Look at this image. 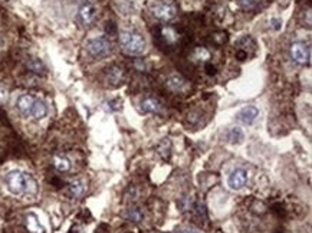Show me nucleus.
Here are the masks:
<instances>
[{
  "label": "nucleus",
  "instance_id": "4be33fe9",
  "mask_svg": "<svg viewBox=\"0 0 312 233\" xmlns=\"http://www.w3.org/2000/svg\"><path fill=\"white\" fill-rule=\"evenodd\" d=\"M257 3H259V0H239V5L246 10L253 9Z\"/></svg>",
  "mask_w": 312,
  "mask_h": 233
},
{
  "label": "nucleus",
  "instance_id": "39448f33",
  "mask_svg": "<svg viewBox=\"0 0 312 233\" xmlns=\"http://www.w3.org/2000/svg\"><path fill=\"white\" fill-rule=\"evenodd\" d=\"M96 15H98V10H96V6L95 3H92L91 0H84L79 8H78V12H76V20L81 26L84 28H88L91 26L96 19Z\"/></svg>",
  "mask_w": 312,
  "mask_h": 233
},
{
  "label": "nucleus",
  "instance_id": "cd10ccee",
  "mask_svg": "<svg viewBox=\"0 0 312 233\" xmlns=\"http://www.w3.org/2000/svg\"><path fill=\"white\" fill-rule=\"evenodd\" d=\"M3 48H5V39L0 35V49H3Z\"/></svg>",
  "mask_w": 312,
  "mask_h": 233
},
{
  "label": "nucleus",
  "instance_id": "f257e3e1",
  "mask_svg": "<svg viewBox=\"0 0 312 233\" xmlns=\"http://www.w3.org/2000/svg\"><path fill=\"white\" fill-rule=\"evenodd\" d=\"M5 184L13 196L35 197L38 195V181L29 173L20 170H12L5 177Z\"/></svg>",
  "mask_w": 312,
  "mask_h": 233
},
{
  "label": "nucleus",
  "instance_id": "f03ea898",
  "mask_svg": "<svg viewBox=\"0 0 312 233\" xmlns=\"http://www.w3.org/2000/svg\"><path fill=\"white\" fill-rule=\"evenodd\" d=\"M120 43H121L124 51L130 55H141L147 46L145 39L140 33L131 32V30L120 32Z\"/></svg>",
  "mask_w": 312,
  "mask_h": 233
},
{
  "label": "nucleus",
  "instance_id": "1a4fd4ad",
  "mask_svg": "<svg viewBox=\"0 0 312 233\" xmlns=\"http://www.w3.org/2000/svg\"><path fill=\"white\" fill-rule=\"evenodd\" d=\"M257 117H259V110L256 108L255 105H247L236 114L237 121L245 124V125H252Z\"/></svg>",
  "mask_w": 312,
  "mask_h": 233
},
{
  "label": "nucleus",
  "instance_id": "20e7f679",
  "mask_svg": "<svg viewBox=\"0 0 312 233\" xmlns=\"http://www.w3.org/2000/svg\"><path fill=\"white\" fill-rule=\"evenodd\" d=\"M150 12H151L154 18L159 19L161 22H169L171 19L176 18V15H177V9H176L174 3L167 2V0L154 2L150 6Z\"/></svg>",
  "mask_w": 312,
  "mask_h": 233
},
{
  "label": "nucleus",
  "instance_id": "5701e85b",
  "mask_svg": "<svg viewBox=\"0 0 312 233\" xmlns=\"http://www.w3.org/2000/svg\"><path fill=\"white\" fill-rule=\"evenodd\" d=\"M190 206H191V200H190L189 197H183L179 202L180 210H183V212H184V210H189Z\"/></svg>",
  "mask_w": 312,
  "mask_h": 233
},
{
  "label": "nucleus",
  "instance_id": "ddd939ff",
  "mask_svg": "<svg viewBox=\"0 0 312 233\" xmlns=\"http://www.w3.org/2000/svg\"><path fill=\"white\" fill-rule=\"evenodd\" d=\"M47 115V105L42 100H38L33 104V108H32V112H30V118L33 121H40L43 120Z\"/></svg>",
  "mask_w": 312,
  "mask_h": 233
},
{
  "label": "nucleus",
  "instance_id": "393cba45",
  "mask_svg": "<svg viewBox=\"0 0 312 233\" xmlns=\"http://www.w3.org/2000/svg\"><path fill=\"white\" fill-rule=\"evenodd\" d=\"M271 25H272V28H274L275 30H278V29L281 28V25H282V20H281V19L274 18L271 20Z\"/></svg>",
  "mask_w": 312,
  "mask_h": 233
},
{
  "label": "nucleus",
  "instance_id": "6e6552de",
  "mask_svg": "<svg viewBox=\"0 0 312 233\" xmlns=\"http://www.w3.org/2000/svg\"><path fill=\"white\" fill-rule=\"evenodd\" d=\"M35 101H36V98L33 95L23 94V95H20L19 98L16 100V110H18V112L22 117L30 118V112H32Z\"/></svg>",
  "mask_w": 312,
  "mask_h": 233
},
{
  "label": "nucleus",
  "instance_id": "4468645a",
  "mask_svg": "<svg viewBox=\"0 0 312 233\" xmlns=\"http://www.w3.org/2000/svg\"><path fill=\"white\" fill-rule=\"evenodd\" d=\"M52 164H54L55 170L59 171V173H68V171L72 168L71 160L68 159L67 156H64V154H57V156H54Z\"/></svg>",
  "mask_w": 312,
  "mask_h": 233
},
{
  "label": "nucleus",
  "instance_id": "f8f14e48",
  "mask_svg": "<svg viewBox=\"0 0 312 233\" xmlns=\"http://www.w3.org/2000/svg\"><path fill=\"white\" fill-rule=\"evenodd\" d=\"M25 226L29 233H45V227L39 222L38 216L35 213H28L25 216Z\"/></svg>",
  "mask_w": 312,
  "mask_h": 233
},
{
  "label": "nucleus",
  "instance_id": "a878e982",
  "mask_svg": "<svg viewBox=\"0 0 312 233\" xmlns=\"http://www.w3.org/2000/svg\"><path fill=\"white\" fill-rule=\"evenodd\" d=\"M206 69H207V74H210V75L216 74V69H215V66H212L210 64H207V65H206Z\"/></svg>",
  "mask_w": 312,
  "mask_h": 233
},
{
  "label": "nucleus",
  "instance_id": "6ab92c4d",
  "mask_svg": "<svg viewBox=\"0 0 312 233\" xmlns=\"http://www.w3.org/2000/svg\"><path fill=\"white\" fill-rule=\"evenodd\" d=\"M123 79H124V72L121 68L114 66V68L110 69L108 76H107V81H108V82H111V85L123 84Z\"/></svg>",
  "mask_w": 312,
  "mask_h": 233
},
{
  "label": "nucleus",
  "instance_id": "aec40b11",
  "mask_svg": "<svg viewBox=\"0 0 312 233\" xmlns=\"http://www.w3.org/2000/svg\"><path fill=\"white\" fill-rule=\"evenodd\" d=\"M193 58H194V61H197V62H209V59H210V52H209L206 48L203 46H197L196 49H194V52H193Z\"/></svg>",
  "mask_w": 312,
  "mask_h": 233
},
{
  "label": "nucleus",
  "instance_id": "f3484780",
  "mask_svg": "<svg viewBox=\"0 0 312 233\" xmlns=\"http://www.w3.org/2000/svg\"><path fill=\"white\" fill-rule=\"evenodd\" d=\"M167 88L170 89V91H174V92H179V91H181L184 86H186V81L180 76V75H173V76H170L169 79H167Z\"/></svg>",
  "mask_w": 312,
  "mask_h": 233
},
{
  "label": "nucleus",
  "instance_id": "0eeeda50",
  "mask_svg": "<svg viewBox=\"0 0 312 233\" xmlns=\"http://www.w3.org/2000/svg\"><path fill=\"white\" fill-rule=\"evenodd\" d=\"M247 181V171L245 168L236 167L227 177V186L232 190H240L243 189Z\"/></svg>",
  "mask_w": 312,
  "mask_h": 233
},
{
  "label": "nucleus",
  "instance_id": "dca6fc26",
  "mask_svg": "<svg viewBox=\"0 0 312 233\" xmlns=\"http://www.w3.org/2000/svg\"><path fill=\"white\" fill-rule=\"evenodd\" d=\"M26 66L29 68V71H32L35 74H46V66L38 58H28Z\"/></svg>",
  "mask_w": 312,
  "mask_h": 233
},
{
  "label": "nucleus",
  "instance_id": "412c9836",
  "mask_svg": "<svg viewBox=\"0 0 312 233\" xmlns=\"http://www.w3.org/2000/svg\"><path fill=\"white\" fill-rule=\"evenodd\" d=\"M127 219L130 222H134V223H140L142 219H144V213L140 207H131L128 212H127Z\"/></svg>",
  "mask_w": 312,
  "mask_h": 233
},
{
  "label": "nucleus",
  "instance_id": "9d476101",
  "mask_svg": "<svg viewBox=\"0 0 312 233\" xmlns=\"http://www.w3.org/2000/svg\"><path fill=\"white\" fill-rule=\"evenodd\" d=\"M163 110V105L161 103L154 98V97H147L145 100H142L141 103V111L145 114H160Z\"/></svg>",
  "mask_w": 312,
  "mask_h": 233
},
{
  "label": "nucleus",
  "instance_id": "9b49d317",
  "mask_svg": "<svg viewBox=\"0 0 312 233\" xmlns=\"http://www.w3.org/2000/svg\"><path fill=\"white\" fill-rule=\"evenodd\" d=\"M85 181L81 180V178H76V180L71 181V183L68 184V193H69V196H72L74 199H81V197L85 195Z\"/></svg>",
  "mask_w": 312,
  "mask_h": 233
},
{
  "label": "nucleus",
  "instance_id": "7ed1b4c3",
  "mask_svg": "<svg viewBox=\"0 0 312 233\" xmlns=\"http://www.w3.org/2000/svg\"><path fill=\"white\" fill-rule=\"evenodd\" d=\"M85 49L88 55L94 59H104L113 54V42L107 36H98L89 39L85 43Z\"/></svg>",
  "mask_w": 312,
  "mask_h": 233
},
{
  "label": "nucleus",
  "instance_id": "423d86ee",
  "mask_svg": "<svg viewBox=\"0 0 312 233\" xmlns=\"http://www.w3.org/2000/svg\"><path fill=\"white\" fill-rule=\"evenodd\" d=\"M291 58L295 64L298 65H306L309 64V59H311V51L309 46L303 42H293L291 45Z\"/></svg>",
  "mask_w": 312,
  "mask_h": 233
},
{
  "label": "nucleus",
  "instance_id": "b1692460",
  "mask_svg": "<svg viewBox=\"0 0 312 233\" xmlns=\"http://www.w3.org/2000/svg\"><path fill=\"white\" fill-rule=\"evenodd\" d=\"M6 98H8V89L3 85H0V104L5 103Z\"/></svg>",
  "mask_w": 312,
  "mask_h": 233
},
{
  "label": "nucleus",
  "instance_id": "2eb2a0df",
  "mask_svg": "<svg viewBox=\"0 0 312 233\" xmlns=\"http://www.w3.org/2000/svg\"><path fill=\"white\" fill-rule=\"evenodd\" d=\"M160 37L166 45H174L179 40V32L171 26H164L160 29Z\"/></svg>",
  "mask_w": 312,
  "mask_h": 233
},
{
  "label": "nucleus",
  "instance_id": "a211bd4d",
  "mask_svg": "<svg viewBox=\"0 0 312 233\" xmlns=\"http://www.w3.org/2000/svg\"><path fill=\"white\" fill-rule=\"evenodd\" d=\"M226 137L230 144H242L243 140H245V134H243V131L240 130L239 127L230 128V130L227 131Z\"/></svg>",
  "mask_w": 312,
  "mask_h": 233
},
{
  "label": "nucleus",
  "instance_id": "bb28decb",
  "mask_svg": "<svg viewBox=\"0 0 312 233\" xmlns=\"http://www.w3.org/2000/svg\"><path fill=\"white\" fill-rule=\"evenodd\" d=\"M176 233H200V232L197 229H183V230H180V232Z\"/></svg>",
  "mask_w": 312,
  "mask_h": 233
}]
</instances>
